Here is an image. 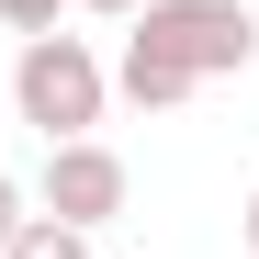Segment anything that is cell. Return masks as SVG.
<instances>
[{
    "instance_id": "obj_6",
    "label": "cell",
    "mask_w": 259,
    "mask_h": 259,
    "mask_svg": "<svg viewBox=\"0 0 259 259\" xmlns=\"http://www.w3.org/2000/svg\"><path fill=\"white\" fill-rule=\"evenodd\" d=\"M12 226H23V192H12V181H0V248H12Z\"/></svg>"
},
{
    "instance_id": "obj_8",
    "label": "cell",
    "mask_w": 259,
    "mask_h": 259,
    "mask_svg": "<svg viewBox=\"0 0 259 259\" xmlns=\"http://www.w3.org/2000/svg\"><path fill=\"white\" fill-rule=\"evenodd\" d=\"M79 12H113V23H136V12H147V0H79Z\"/></svg>"
},
{
    "instance_id": "obj_2",
    "label": "cell",
    "mask_w": 259,
    "mask_h": 259,
    "mask_svg": "<svg viewBox=\"0 0 259 259\" xmlns=\"http://www.w3.org/2000/svg\"><path fill=\"white\" fill-rule=\"evenodd\" d=\"M102 102H113V68L91 57V34H23V57H12V113H23L46 147L102 136Z\"/></svg>"
},
{
    "instance_id": "obj_1",
    "label": "cell",
    "mask_w": 259,
    "mask_h": 259,
    "mask_svg": "<svg viewBox=\"0 0 259 259\" xmlns=\"http://www.w3.org/2000/svg\"><path fill=\"white\" fill-rule=\"evenodd\" d=\"M124 57H147V68H169V79H237L248 57H259V12L248 0H147L136 12V34H124Z\"/></svg>"
},
{
    "instance_id": "obj_4",
    "label": "cell",
    "mask_w": 259,
    "mask_h": 259,
    "mask_svg": "<svg viewBox=\"0 0 259 259\" xmlns=\"http://www.w3.org/2000/svg\"><path fill=\"white\" fill-rule=\"evenodd\" d=\"M0 259H91V237H79V226H57V214H23Z\"/></svg>"
},
{
    "instance_id": "obj_5",
    "label": "cell",
    "mask_w": 259,
    "mask_h": 259,
    "mask_svg": "<svg viewBox=\"0 0 259 259\" xmlns=\"http://www.w3.org/2000/svg\"><path fill=\"white\" fill-rule=\"evenodd\" d=\"M57 12H68V0H0V23H12V34H57Z\"/></svg>"
},
{
    "instance_id": "obj_7",
    "label": "cell",
    "mask_w": 259,
    "mask_h": 259,
    "mask_svg": "<svg viewBox=\"0 0 259 259\" xmlns=\"http://www.w3.org/2000/svg\"><path fill=\"white\" fill-rule=\"evenodd\" d=\"M237 237H248V259H259V192H248V203H237Z\"/></svg>"
},
{
    "instance_id": "obj_3",
    "label": "cell",
    "mask_w": 259,
    "mask_h": 259,
    "mask_svg": "<svg viewBox=\"0 0 259 259\" xmlns=\"http://www.w3.org/2000/svg\"><path fill=\"white\" fill-rule=\"evenodd\" d=\"M124 192H136V181H124V158H113L102 136H68V147H46L34 214H57V226H79V237H91V226H113V214H124Z\"/></svg>"
}]
</instances>
